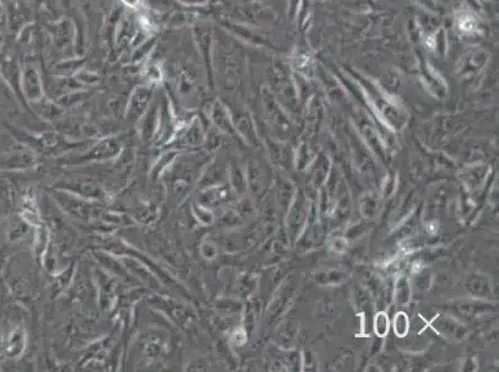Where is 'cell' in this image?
Instances as JSON below:
<instances>
[{"label":"cell","mask_w":499,"mask_h":372,"mask_svg":"<svg viewBox=\"0 0 499 372\" xmlns=\"http://www.w3.org/2000/svg\"><path fill=\"white\" fill-rule=\"evenodd\" d=\"M122 141L117 139L115 137L106 138L98 141L95 146H92L86 152L79 154L77 157H73L70 160L64 161L66 165H84L88 163H102L107 160L116 159L122 152Z\"/></svg>","instance_id":"6da1fadb"},{"label":"cell","mask_w":499,"mask_h":372,"mask_svg":"<svg viewBox=\"0 0 499 372\" xmlns=\"http://www.w3.org/2000/svg\"><path fill=\"white\" fill-rule=\"evenodd\" d=\"M29 137V146L34 150L40 153L41 155L48 157H62V154L75 149V148L85 147L84 143L79 141H67L62 135L54 133V132H44L40 135H28Z\"/></svg>","instance_id":"7a4b0ae2"},{"label":"cell","mask_w":499,"mask_h":372,"mask_svg":"<svg viewBox=\"0 0 499 372\" xmlns=\"http://www.w3.org/2000/svg\"><path fill=\"white\" fill-rule=\"evenodd\" d=\"M54 197L67 215L73 216L77 220L90 221L91 219H95V216L97 214V208H95L88 200L73 195L65 190L57 189Z\"/></svg>","instance_id":"3957f363"},{"label":"cell","mask_w":499,"mask_h":372,"mask_svg":"<svg viewBox=\"0 0 499 372\" xmlns=\"http://www.w3.org/2000/svg\"><path fill=\"white\" fill-rule=\"evenodd\" d=\"M153 92L148 87H138L129 98L127 108V121L131 123L140 122L148 110Z\"/></svg>","instance_id":"277c9868"},{"label":"cell","mask_w":499,"mask_h":372,"mask_svg":"<svg viewBox=\"0 0 499 372\" xmlns=\"http://www.w3.org/2000/svg\"><path fill=\"white\" fill-rule=\"evenodd\" d=\"M60 189L65 190L67 193H71L73 195L79 196L86 200H97L100 197H102V194H104L102 189L96 184L86 183V182L65 184L60 186Z\"/></svg>","instance_id":"5b68a950"},{"label":"cell","mask_w":499,"mask_h":372,"mask_svg":"<svg viewBox=\"0 0 499 372\" xmlns=\"http://www.w3.org/2000/svg\"><path fill=\"white\" fill-rule=\"evenodd\" d=\"M20 86H21V92L29 98V101H34V102L40 101L41 87H40V81H39V77H37V72L34 71V68H25L24 74L20 81Z\"/></svg>","instance_id":"8992f818"},{"label":"cell","mask_w":499,"mask_h":372,"mask_svg":"<svg viewBox=\"0 0 499 372\" xmlns=\"http://www.w3.org/2000/svg\"><path fill=\"white\" fill-rule=\"evenodd\" d=\"M3 15H4V9H3V6L0 3V19L3 18Z\"/></svg>","instance_id":"52a82bcc"}]
</instances>
